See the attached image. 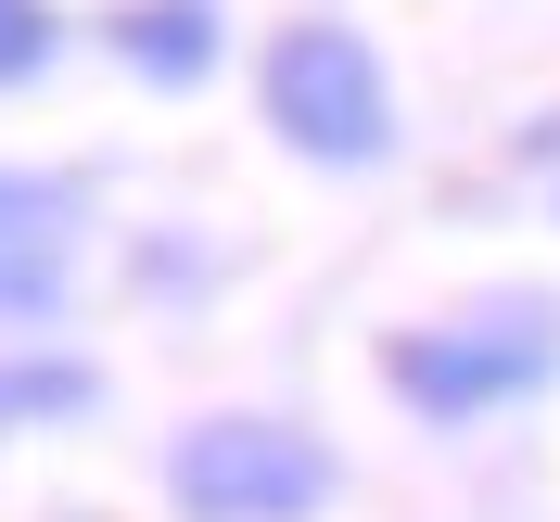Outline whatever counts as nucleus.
I'll return each instance as SVG.
<instances>
[{
    "label": "nucleus",
    "mask_w": 560,
    "mask_h": 522,
    "mask_svg": "<svg viewBox=\"0 0 560 522\" xmlns=\"http://www.w3.org/2000/svg\"><path fill=\"white\" fill-rule=\"evenodd\" d=\"M548 383H560V306H535V293L383 332V395L408 420H433V433H471V420L523 408V395H548Z\"/></svg>",
    "instance_id": "nucleus-1"
},
{
    "label": "nucleus",
    "mask_w": 560,
    "mask_h": 522,
    "mask_svg": "<svg viewBox=\"0 0 560 522\" xmlns=\"http://www.w3.org/2000/svg\"><path fill=\"white\" fill-rule=\"evenodd\" d=\"M166 497H178V522H318L345 497V459L280 408H217L178 433Z\"/></svg>",
    "instance_id": "nucleus-3"
},
{
    "label": "nucleus",
    "mask_w": 560,
    "mask_h": 522,
    "mask_svg": "<svg viewBox=\"0 0 560 522\" xmlns=\"http://www.w3.org/2000/svg\"><path fill=\"white\" fill-rule=\"evenodd\" d=\"M255 115H268L306 166H345V178L395 166V77H383V51L357 26H331V13L280 26L268 51H255Z\"/></svg>",
    "instance_id": "nucleus-2"
},
{
    "label": "nucleus",
    "mask_w": 560,
    "mask_h": 522,
    "mask_svg": "<svg viewBox=\"0 0 560 522\" xmlns=\"http://www.w3.org/2000/svg\"><path fill=\"white\" fill-rule=\"evenodd\" d=\"M115 65H140L153 90H191V77L217 65V0H128V13H103Z\"/></svg>",
    "instance_id": "nucleus-4"
},
{
    "label": "nucleus",
    "mask_w": 560,
    "mask_h": 522,
    "mask_svg": "<svg viewBox=\"0 0 560 522\" xmlns=\"http://www.w3.org/2000/svg\"><path fill=\"white\" fill-rule=\"evenodd\" d=\"M26 318H65V255L0 243V332H26Z\"/></svg>",
    "instance_id": "nucleus-7"
},
{
    "label": "nucleus",
    "mask_w": 560,
    "mask_h": 522,
    "mask_svg": "<svg viewBox=\"0 0 560 522\" xmlns=\"http://www.w3.org/2000/svg\"><path fill=\"white\" fill-rule=\"evenodd\" d=\"M103 408V370L65 345H13L0 357V433H51V420H90Z\"/></svg>",
    "instance_id": "nucleus-5"
},
{
    "label": "nucleus",
    "mask_w": 560,
    "mask_h": 522,
    "mask_svg": "<svg viewBox=\"0 0 560 522\" xmlns=\"http://www.w3.org/2000/svg\"><path fill=\"white\" fill-rule=\"evenodd\" d=\"M51 51H65V13L51 0H0V90L51 77Z\"/></svg>",
    "instance_id": "nucleus-8"
},
{
    "label": "nucleus",
    "mask_w": 560,
    "mask_h": 522,
    "mask_svg": "<svg viewBox=\"0 0 560 522\" xmlns=\"http://www.w3.org/2000/svg\"><path fill=\"white\" fill-rule=\"evenodd\" d=\"M77 178H26V166H0V243H38V255H65L77 243Z\"/></svg>",
    "instance_id": "nucleus-6"
}]
</instances>
